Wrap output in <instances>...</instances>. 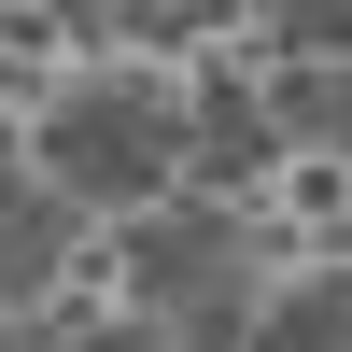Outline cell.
<instances>
[{
    "label": "cell",
    "instance_id": "obj_5",
    "mask_svg": "<svg viewBox=\"0 0 352 352\" xmlns=\"http://www.w3.org/2000/svg\"><path fill=\"white\" fill-rule=\"evenodd\" d=\"M338 338H352V296H338V268H324V282H296L282 310H254L240 352H338Z\"/></svg>",
    "mask_w": 352,
    "mask_h": 352
},
{
    "label": "cell",
    "instance_id": "obj_2",
    "mask_svg": "<svg viewBox=\"0 0 352 352\" xmlns=\"http://www.w3.org/2000/svg\"><path fill=\"white\" fill-rule=\"evenodd\" d=\"M56 268H71V197L0 169V310H14V296H43Z\"/></svg>",
    "mask_w": 352,
    "mask_h": 352
},
{
    "label": "cell",
    "instance_id": "obj_1",
    "mask_svg": "<svg viewBox=\"0 0 352 352\" xmlns=\"http://www.w3.org/2000/svg\"><path fill=\"white\" fill-rule=\"evenodd\" d=\"M155 169H169V113L141 99V85H85V99H56L43 113V184L56 197H155Z\"/></svg>",
    "mask_w": 352,
    "mask_h": 352
},
{
    "label": "cell",
    "instance_id": "obj_9",
    "mask_svg": "<svg viewBox=\"0 0 352 352\" xmlns=\"http://www.w3.org/2000/svg\"><path fill=\"white\" fill-rule=\"evenodd\" d=\"M85 352H155V338H127V324H113V338H85Z\"/></svg>",
    "mask_w": 352,
    "mask_h": 352
},
{
    "label": "cell",
    "instance_id": "obj_6",
    "mask_svg": "<svg viewBox=\"0 0 352 352\" xmlns=\"http://www.w3.org/2000/svg\"><path fill=\"white\" fill-rule=\"evenodd\" d=\"M169 338H184V352H240V338H254V282H240V268H212L184 310H169Z\"/></svg>",
    "mask_w": 352,
    "mask_h": 352
},
{
    "label": "cell",
    "instance_id": "obj_8",
    "mask_svg": "<svg viewBox=\"0 0 352 352\" xmlns=\"http://www.w3.org/2000/svg\"><path fill=\"white\" fill-rule=\"evenodd\" d=\"M282 28H296L310 56H338V0H282Z\"/></svg>",
    "mask_w": 352,
    "mask_h": 352
},
{
    "label": "cell",
    "instance_id": "obj_7",
    "mask_svg": "<svg viewBox=\"0 0 352 352\" xmlns=\"http://www.w3.org/2000/svg\"><path fill=\"white\" fill-rule=\"evenodd\" d=\"M254 113H268V127H338V56H324V71H296L282 99H254Z\"/></svg>",
    "mask_w": 352,
    "mask_h": 352
},
{
    "label": "cell",
    "instance_id": "obj_3",
    "mask_svg": "<svg viewBox=\"0 0 352 352\" xmlns=\"http://www.w3.org/2000/svg\"><path fill=\"white\" fill-rule=\"evenodd\" d=\"M212 268H240V240H226V226H197V212H155V226L127 240V282H141L155 310H184Z\"/></svg>",
    "mask_w": 352,
    "mask_h": 352
},
{
    "label": "cell",
    "instance_id": "obj_4",
    "mask_svg": "<svg viewBox=\"0 0 352 352\" xmlns=\"http://www.w3.org/2000/svg\"><path fill=\"white\" fill-rule=\"evenodd\" d=\"M197 169H212V184H254V169H268L282 155V127H268V113H254V99H226V85H212V99H197Z\"/></svg>",
    "mask_w": 352,
    "mask_h": 352
}]
</instances>
